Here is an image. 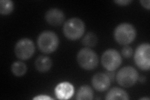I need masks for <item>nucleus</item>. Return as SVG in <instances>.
I'll return each instance as SVG.
<instances>
[{
    "label": "nucleus",
    "instance_id": "f257e3e1",
    "mask_svg": "<svg viewBox=\"0 0 150 100\" xmlns=\"http://www.w3.org/2000/svg\"><path fill=\"white\" fill-rule=\"evenodd\" d=\"M59 43L58 35L54 32L48 30L42 32L37 40L38 48L45 54L53 53L58 48Z\"/></svg>",
    "mask_w": 150,
    "mask_h": 100
},
{
    "label": "nucleus",
    "instance_id": "f03ea898",
    "mask_svg": "<svg viewBox=\"0 0 150 100\" xmlns=\"http://www.w3.org/2000/svg\"><path fill=\"white\" fill-rule=\"evenodd\" d=\"M137 36V30L133 25L123 23L116 27L114 38L116 41L121 45H128L132 43Z\"/></svg>",
    "mask_w": 150,
    "mask_h": 100
},
{
    "label": "nucleus",
    "instance_id": "7ed1b4c3",
    "mask_svg": "<svg viewBox=\"0 0 150 100\" xmlns=\"http://www.w3.org/2000/svg\"><path fill=\"white\" fill-rule=\"evenodd\" d=\"M64 36L70 40L80 38L85 31V25L82 20L78 18H72L65 22L63 26Z\"/></svg>",
    "mask_w": 150,
    "mask_h": 100
},
{
    "label": "nucleus",
    "instance_id": "20e7f679",
    "mask_svg": "<svg viewBox=\"0 0 150 100\" xmlns=\"http://www.w3.org/2000/svg\"><path fill=\"white\" fill-rule=\"evenodd\" d=\"M76 59L78 65L86 70L95 69L99 63V58L97 54L89 48H84L79 50Z\"/></svg>",
    "mask_w": 150,
    "mask_h": 100
},
{
    "label": "nucleus",
    "instance_id": "39448f33",
    "mask_svg": "<svg viewBox=\"0 0 150 100\" xmlns=\"http://www.w3.org/2000/svg\"><path fill=\"white\" fill-rule=\"evenodd\" d=\"M139 78L137 70L132 66L122 68L116 74V79L118 83L125 88H129L137 83Z\"/></svg>",
    "mask_w": 150,
    "mask_h": 100
},
{
    "label": "nucleus",
    "instance_id": "423d86ee",
    "mask_svg": "<svg viewBox=\"0 0 150 100\" xmlns=\"http://www.w3.org/2000/svg\"><path fill=\"white\" fill-rule=\"evenodd\" d=\"M134 62L138 67L143 71H148L150 68V45L149 43L139 45L134 53Z\"/></svg>",
    "mask_w": 150,
    "mask_h": 100
},
{
    "label": "nucleus",
    "instance_id": "0eeeda50",
    "mask_svg": "<svg viewBox=\"0 0 150 100\" xmlns=\"http://www.w3.org/2000/svg\"><path fill=\"white\" fill-rule=\"evenodd\" d=\"M101 61L103 66L106 70L113 71L120 66L122 63V58L117 50L108 49L103 53Z\"/></svg>",
    "mask_w": 150,
    "mask_h": 100
},
{
    "label": "nucleus",
    "instance_id": "6e6552de",
    "mask_svg": "<svg viewBox=\"0 0 150 100\" xmlns=\"http://www.w3.org/2000/svg\"><path fill=\"white\" fill-rule=\"evenodd\" d=\"M35 46L33 41L29 38H22L19 40L15 47V53L17 58L26 60L33 56Z\"/></svg>",
    "mask_w": 150,
    "mask_h": 100
},
{
    "label": "nucleus",
    "instance_id": "1a4fd4ad",
    "mask_svg": "<svg viewBox=\"0 0 150 100\" xmlns=\"http://www.w3.org/2000/svg\"><path fill=\"white\" fill-rule=\"evenodd\" d=\"M91 83L96 91L103 92L110 88L111 79L106 73H97L93 77Z\"/></svg>",
    "mask_w": 150,
    "mask_h": 100
},
{
    "label": "nucleus",
    "instance_id": "9d476101",
    "mask_svg": "<svg viewBox=\"0 0 150 100\" xmlns=\"http://www.w3.org/2000/svg\"><path fill=\"white\" fill-rule=\"evenodd\" d=\"M45 20L50 25L54 26H58L64 22L65 15L61 9L51 8L46 11Z\"/></svg>",
    "mask_w": 150,
    "mask_h": 100
},
{
    "label": "nucleus",
    "instance_id": "9b49d317",
    "mask_svg": "<svg viewBox=\"0 0 150 100\" xmlns=\"http://www.w3.org/2000/svg\"><path fill=\"white\" fill-rule=\"evenodd\" d=\"M74 87L69 82H62L58 84L55 88V95L59 99H68L74 94Z\"/></svg>",
    "mask_w": 150,
    "mask_h": 100
},
{
    "label": "nucleus",
    "instance_id": "f8f14e48",
    "mask_svg": "<svg viewBox=\"0 0 150 100\" xmlns=\"http://www.w3.org/2000/svg\"><path fill=\"white\" fill-rule=\"evenodd\" d=\"M36 69L40 72L48 71L52 66V61L50 57L44 55L39 56L35 62Z\"/></svg>",
    "mask_w": 150,
    "mask_h": 100
},
{
    "label": "nucleus",
    "instance_id": "ddd939ff",
    "mask_svg": "<svg viewBox=\"0 0 150 100\" xmlns=\"http://www.w3.org/2000/svg\"><path fill=\"white\" fill-rule=\"evenodd\" d=\"M107 100H116V99H129L128 93H126L123 89L118 87H115L111 88L108 92L106 98Z\"/></svg>",
    "mask_w": 150,
    "mask_h": 100
},
{
    "label": "nucleus",
    "instance_id": "4468645a",
    "mask_svg": "<svg viewBox=\"0 0 150 100\" xmlns=\"http://www.w3.org/2000/svg\"><path fill=\"white\" fill-rule=\"evenodd\" d=\"M78 100H91L93 99V91L88 85H83L79 88L76 94Z\"/></svg>",
    "mask_w": 150,
    "mask_h": 100
},
{
    "label": "nucleus",
    "instance_id": "2eb2a0df",
    "mask_svg": "<svg viewBox=\"0 0 150 100\" xmlns=\"http://www.w3.org/2000/svg\"><path fill=\"white\" fill-rule=\"evenodd\" d=\"M11 70L14 75L18 77H21L26 74L27 66L22 61H15L12 64Z\"/></svg>",
    "mask_w": 150,
    "mask_h": 100
},
{
    "label": "nucleus",
    "instance_id": "dca6fc26",
    "mask_svg": "<svg viewBox=\"0 0 150 100\" xmlns=\"http://www.w3.org/2000/svg\"><path fill=\"white\" fill-rule=\"evenodd\" d=\"M14 9L13 2L11 0H1L0 1V13L3 15L10 14Z\"/></svg>",
    "mask_w": 150,
    "mask_h": 100
},
{
    "label": "nucleus",
    "instance_id": "f3484780",
    "mask_svg": "<svg viewBox=\"0 0 150 100\" xmlns=\"http://www.w3.org/2000/svg\"><path fill=\"white\" fill-rule=\"evenodd\" d=\"M98 42L96 35L92 32H89L83 38L82 40L83 45L87 47H93L96 46Z\"/></svg>",
    "mask_w": 150,
    "mask_h": 100
},
{
    "label": "nucleus",
    "instance_id": "a211bd4d",
    "mask_svg": "<svg viewBox=\"0 0 150 100\" xmlns=\"http://www.w3.org/2000/svg\"><path fill=\"white\" fill-rule=\"evenodd\" d=\"M121 53H122V55H123V57H125V58H129L133 55V50L131 46L125 45L123 47V48L122 49Z\"/></svg>",
    "mask_w": 150,
    "mask_h": 100
},
{
    "label": "nucleus",
    "instance_id": "6ab92c4d",
    "mask_svg": "<svg viewBox=\"0 0 150 100\" xmlns=\"http://www.w3.org/2000/svg\"><path fill=\"white\" fill-rule=\"evenodd\" d=\"M132 1V0H116V1H114L115 3L118 4V5L121 6L128 5V4H130Z\"/></svg>",
    "mask_w": 150,
    "mask_h": 100
},
{
    "label": "nucleus",
    "instance_id": "aec40b11",
    "mask_svg": "<svg viewBox=\"0 0 150 100\" xmlns=\"http://www.w3.org/2000/svg\"><path fill=\"white\" fill-rule=\"evenodd\" d=\"M33 99H38V100H48V99H53L50 96H48V95H38L36 97H34L33 98Z\"/></svg>",
    "mask_w": 150,
    "mask_h": 100
},
{
    "label": "nucleus",
    "instance_id": "412c9836",
    "mask_svg": "<svg viewBox=\"0 0 150 100\" xmlns=\"http://www.w3.org/2000/svg\"><path fill=\"white\" fill-rule=\"evenodd\" d=\"M140 3L144 8H146L147 9H149V8H150L149 0H142V1H140Z\"/></svg>",
    "mask_w": 150,
    "mask_h": 100
},
{
    "label": "nucleus",
    "instance_id": "4be33fe9",
    "mask_svg": "<svg viewBox=\"0 0 150 100\" xmlns=\"http://www.w3.org/2000/svg\"><path fill=\"white\" fill-rule=\"evenodd\" d=\"M145 81H146V78H144L143 77H142L139 78V82H145Z\"/></svg>",
    "mask_w": 150,
    "mask_h": 100
},
{
    "label": "nucleus",
    "instance_id": "5701e85b",
    "mask_svg": "<svg viewBox=\"0 0 150 100\" xmlns=\"http://www.w3.org/2000/svg\"><path fill=\"white\" fill-rule=\"evenodd\" d=\"M140 99H147V100H149V98H141Z\"/></svg>",
    "mask_w": 150,
    "mask_h": 100
}]
</instances>
